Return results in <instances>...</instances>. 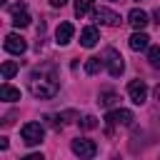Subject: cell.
<instances>
[{"mask_svg": "<svg viewBox=\"0 0 160 160\" xmlns=\"http://www.w3.org/2000/svg\"><path fill=\"white\" fill-rule=\"evenodd\" d=\"M0 100H5V102H15V100H20V90L5 82V85L0 88Z\"/></svg>", "mask_w": 160, "mask_h": 160, "instance_id": "5bb4252c", "label": "cell"}, {"mask_svg": "<svg viewBox=\"0 0 160 160\" xmlns=\"http://www.w3.org/2000/svg\"><path fill=\"white\" fill-rule=\"evenodd\" d=\"M28 88H30V92H32L35 98H40V100L55 98V95H58V75H55V68H50V65L38 68V70L30 75Z\"/></svg>", "mask_w": 160, "mask_h": 160, "instance_id": "6da1fadb", "label": "cell"}, {"mask_svg": "<svg viewBox=\"0 0 160 160\" xmlns=\"http://www.w3.org/2000/svg\"><path fill=\"white\" fill-rule=\"evenodd\" d=\"M5 50L8 52H12V55H22L25 50H28V42H25V38H20V35H15V32H10L8 38H5Z\"/></svg>", "mask_w": 160, "mask_h": 160, "instance_id": "ba28073f", "label": "cell"}, {"mask_svg": "<svg viewBox=\"0 0 160 160\" xmlns=\"http://www.w3.org/2000/svg\"><path fill=\"white\" fill-rule=\"evenodd\" d=\"M10 12H12V25H15V28H28V25H30V15H28V10H25V2L12 5Z\"/></svg>", "mask_w": 160, "mask_h": 160, "instance_id": "9c48e42d", "label": "cell"}, {"mask_svg": "<svg viewBox=\"0 0 160 160\" xmlns=\"http://www.w3.org/2000/svg\"><path fill=\"white\" fill-rule=\"evenodd\" d=\"M80 128H82V130H92V128H98V118H95V115H85V118L80 120Z\"/></svg>", "mask_w": 160, "mask_h": 160, "instance_id": "d6986e66", "label": "cell"}, {"mask_svg": "<svg viewBox=\"0 0 160 160\" xmlns=\"http://www.w3.org/2000/svg\"><path fill=\"white\" fill-rule=\"evenodd\" d=\"M20 135H22V142L25 145H40L42 138H45V128L40 122H25L20 128Z\"/></svg>", "mask_w": 160, "mask_h": 160, "instance_id": "3957f363", "label": "cell"}, {"mask_svg": "<svg viewBox=\"0 0 160 160\" xmlns=\"http://www.w3.org/2000/svg\"><path fill=\"white\" fill-rule=\"evenodd\" d=\"M128 95H130V100H132L135 105H142V102L148 100V85H145V80H130Z\"/></svg>", "mask_w": 160, "mask_h": 160, "instance_id": "5b68a950", "label": "cell"}, {"mask_svg": "<svg viewBox=\"0 0 160 160\" xmlns=\"http://www.w3.org/2000/svg\"><path fill=\"white\" fill-rule=\"evenodd\" d=\"M92 20L95 22H102V25H120V15L108 10V8H95L92 10Z\"/></svg>", "mask_w": 160, "mask_h": 160, "instance_id": "52a82bcc", "label": "cell"}, {"mask_svg": "<svg viewBox=\"0 0 160 160\" xmlns=\"http://www.w3.org/2000/svg\"><path fill=\"white\" fill-rule=\"evenodd\" d=\"M72 32H75L72 22H60L58 30H55V40H58V45H68V42L72 40Z\"/></svg>", "mask_w": 160, "mask_h": 160, "instance_id": "8fae6325", "label": "cell"}, {"mask_svg": "<svg viewBox=\"0 0 160 160\" xmlns=\"http://www.w3.org/2000/svg\"><path fill=\"white\" fill-rule=\"evenodd\" d=\"M65 2H68V0H50V5H52V8H62Z\"/></svg>", "mask_w": 160, "mask_h": 160, "instance_id": "44dd1931", "label": "cell"}, {"mask_svg": "<svg viewBox=\"0 0 160 160\" xmlns=\"http://www.w3.org/2000/svg\"><path fill=\"white\" fill-rule=\"evenodd\" d=\"M128 42H130V50L140 52V50H145V48L150 45V38H148V35H145L142 30H138L135 35H130V40H128Z\"/></svg>", "mask_w": 160, "mask_h": 160, "instance_id": "4fadbf2b", "label": "cell"}, {"mask_svg": "<svg viewBox=\"0 0 160 160\" xmlns=\"http://www.w3.org/2000/svg\"><path fill=\"white\" fill-rule=\"evenodd\" d=\"M128 22H130L135 30H142V28H145L150 20H148V12H145V10L135 8V10H130V12H128Z\"/></svg>", "mask_w": 160, "mask_h": 160, "instance_id": "30bf717a", "label": "cell"}, {"mask_svg": "<svg viewBox=\"0 0 160 160\" xmlns=\"http://www.w3.org/2000/svg\"><path fill=\"white\" fill-rule=\"evenodd\" d=\"M18 70H20V65H18V62H12V60H5V62H2V80H10V78H12Z\"/></svg>", "mask_w": 160, "mask_h": 160, "instance_id": "ac0fdd59", "label": "cell"}, {"mask_svg": "<svg viewBox=\"0 0 160 160\" xmlns=\"http://www.w3.org/2000/svg\"><path fill=\"white\" fill-rule=\"evenodd\" d=\"M102 60H105V65H108V72H110L112 78H120V75H122V70H125V62H122V55H120L115 48H105V52H102Z\"/></svg>", "mask_w": 160, "mask_h": 160, "instance_id": "7a4b0ae2", "label": "cell"}, {"mask_svg": "<svg viewBox=\"0 0 160 160\" xmlns=\"http://www.w3.org/2000/svg\"><path fill=\"white\" fill-rule=\"evenodd\" d=\"M98 40H100V32H98V28H92V25L80 32V45H82V48H92Z\"/></svg>", "mask_w": 160, "mask_h": 160, "instance_id": "7c38bea8", "label": "cell"}, {"mask_svg": "<svg viewBox=\"0 0 160 160\" xmlns=\"http://www.w3.org/2000/svg\"><path fill=\"white\" fill-rule=\"evenodd\" d=\"M0 150H8V138H0Z\"/></svg>", "mask_w": 160, "mask_h": 160, "instance_id": "7402d4cb", "label": "cell"}, {"mask_svg": "<svg viewBox=\"0 0 160 160\" xmlns=\"http://www.w3.org/2000/svg\"><path fill=\"white\" fill-rule=\"evenodd\" d=\"M148 60L152 68H160V48H150L148 50Z\"/></svg>", "mask_w": 160, "mask_h": 160, "instance_id": "ffe728a7", "label": "cell"}, {"mask_svg": "<svg viewBox=\"0 0 160 160\" xmlns=\"http://www.w3.org/2000/svg\"><path fill=\"white\" fill-rule=\"evenodd\" d=\"M118 102V95L112 92V90H105V92H100V98H98V105H102V108H110V105H115Z\"/></svg>", "mask_w": 160, "mask_h": 160, "instance_id": "e0dca14e", "label": "cell"}, {"mask_svg": "<svg viewBox=\"0 0 160 160\" xmlns=\"http://www.w3.org/2000/svg\"><path fill=\"white\" fill-rule=\"evenodd\" d=\"M92 5H95V0H75V15H78V18L88 15V12L92 10Z\"/></svg>", "mask_w": 160, "mask_h": 160, "instance_id": "2e32d148", "label": "cell"}, {"mask_svg": "<svg viewBox=\"0 0 160 160\" xmlns=\"http://www.w3.org/2000/svg\"><path fill=\"white\" fill-rule=\"evenodd\" d=\"M70 148H72V152H75L78 158H95V155H98V145H95L92 140H88V138L72 140Z\"/></svg>", "mask_w": 160, "mask_h": 160, "instance_id": "277c9868", "label": "cell"}, {"mask_svg": "<svg viewBox=\"0 0 160 160\" xmlns=\"http://www.w3.org/2000/svg\"><path fill=\"white\" fill-rule=\"evenodd\" d=\"M102 65H105L102 58H88V60H85V72H88V75H98V72L102 70Z\"/></svg>", "mask_w": 160, "mask_h": 160, "instance_id": "9a60e30c", "label": "cell"}, {"mask_svg": "<svg viewBox=\"0 0 160 160\" xmlns=\"http://www.w3.org/2000/svg\"><path fill=\"white\" fill-rule=\"evenodd\" d=\"M132 120H135V115L130 112V110H125V108H120V110H110L108 115H105V122L112 128V125H132Z\"/></svg>", "mask_w": 160, "mask_h": 160, "instance_id": "8992f818", "label": "cell"}, {"mask_svg": "<svg viewBox=\"0 0 160 160\" xmlns=\"http://www.w3.org/2000/svg\"><path fill=\"white\" fill-rule=\"evenodd\" d=\"M152 18H155V22H158V25H160V8H158V10H155V12H152Z\"/></svg>", "mask_w": 160, "mask_h": 160, "instance_id": "603a6c76", "label": "cell"}, {"mask_svg": "<svg viewBox=\"0 0 160 160\" xmlns=\"http://www.w3.org/2000/svg\"><path fill=\"white\" fill-rule=\"evenodd\" d=\"M152 95H155V98L160 100V85H155V90H152Z\"/></svg>", "mask_w": 160, "mask_h": 160, "instance_id": "cb8c5ba5", "label": "cell"}]
</instances>
